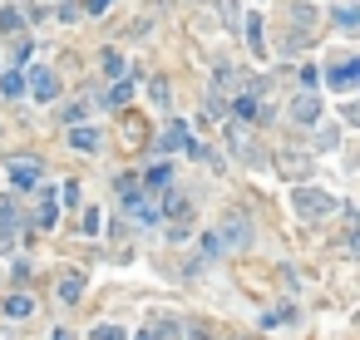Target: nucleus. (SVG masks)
Returning <instances> with one entry per match:
<instances>
[{
  "instance_id": "1",
  "label": "nucleus",
  "mask_w": 360,
  "mask_h": 340,
  "mask_svg": "<svg viewBox=\"0 0 360 340\" xmlns=\"http://www.w3.org/2000/svg\"><path fill=\"white\" fill-rule=\"evenodd\" d=\"M218 242H222V252H242V247L252 242V227H247V217H242V212H227V217H222Z\"/></svg>"
},
{
  "instance_id": "2",
  "label": "nucleus",
  "mask_w": 360,
  "mask_h": 340,
  "mask_svg": "<svg viewBox=\"0 0 360 340\" xmlns=\"http://www.w3.org/2000/svg\"><path fill=\"white\" fill-rule=\"evenodd\" d=\"M291 207H296L301 217H326V212H331V197L316 193V188H296V193H291Z\"/></svg>"
},
{
  "instance_id": "3",
  "label": "nucleus",
  "mask_w": 360,
  "mask_h": 340,
  "mask_svg": "<svg viewBox=\"0 0 360 340\" xmlns=\"http://www.w3.org/2000/svg\"><path fill=\"white\" fill-rule=\"evenodd\" d=\"M6 173H10V183H15V188H35L44 168H40L35 158H10V168H6Z\"/></svg>"
},
{
  "instance_id": "4",
  "label": "nucleus",
  "mask_w": 360,
  "mask_h": 340,
  "mask_svg": "<svg viewBox=\"0 0 360 340\" xmlns=\"http://www.w3.org/2000/svg\"><path fill=\"white\" fill-rule=\"evenodd\" d=\"M55 94H60V79L49 74V70H35V74H30V99L49 104V99H55Z\"/></svg>"
},
{
  "instance_id": "5",
  "label": "nucleus",
  "mask_w": 360,
  "mask_h": 340,
  "mask_svg": "<svg viewBox=\"0 0 360 340\" xmlns=\"http://www.w3.org/2000/svg\"><path fill=\"white\" fill-rule=\"evenodd\" d=\"M291 113H296L301 124H316V119H321V94H301V99L291 104Z\"/></svg>"
},
{
  "instance_id": "6",
  "label": "nucleus",
  "mask_w": 360,
  "mask_h": 340,
  "mask_svg": "<svg viewBox=\"0 0 360 340\" xmlns=\"http://www.w3.org/2000/svg\"><path fill=\"white\" fill-rule=\"evenodd\" d=\"M129 217H133V222H153V217H158V207H153L148 197H138V193H129Z\"/></svg>"
},
{
  "instance_id": "7",
  "label": "nucleus",
  "mask_w": 360,
  "mask_h": 340,
  "mask_svg": "<svg viewBox=\"0 0 360 340\" xmlns=\"http://www.w3.org/2000/svg\"><path fill=\"white\" fill-rule=\"evenodd\" d=\"M355 79H360V60H345L341 70H331V84H336V89H350Z\"/></svg>"
},
{
  "instance_id": "8",
  "label": "nucleus",
  "mask_w": 360,
  "mask_h": 340,
  "mask_svg": "<svg viewBox=\"0 0 360 340\" xmlns=\"http://www.w3.org/2000/svg\"><path fill=\"white\" fill-rule=\"evenodd\" d=\"M168 183H173V168H168V163H153V168H148V188H153V193H168Z\"/></svg>"
},
{
  "instance_id": "9",
  "label": "nucleus",
  "mask_w": 360,
  "mask_h": 340,
  "mask_svg": "<svg viewBox=\"0 0 360 340\" xmlns=\"http://www.w3.org/2000/svg\"><path fill=\"white\" fill-rule=\"evenodd\" d=\"M10 242H15V207L6 202V207H0V247L10 252Z\"/></svg>"
},
{
  "instance_id": "10",
  "label": "nucleus",
  "mask_w": 360,
  "mask_h": 340,
  "mask_svg": "<svg viewBox=\"0 0 360 340\" xmlns=\"http://www.w3.org/2000/svg\"><path fill=\"white\" fill-rule=\"evenodd\" d=\"M168 217L178 222V227H173V237H183V222L193 217V202H188V197H173V202H168Z\"/></svg>"
},
{
  "instance_id": "11",
  "label": "nucleus",
  "mask_w": 360,
  "mask_h": 340,
  "mask_svg": "<svg viewBox=\"0 0 360 340\" xmlns=\"http://www.w3.org/2000/svg\"><path fill=\"white\" fill-rule=\"evenodd\" d=\"M183 143H188V124H168L158 138V148H183Z\"/></svg>"
},
{
  "instance_id": "12",
  "label": "nucleus",
  "mask_w": 360,
  "mask_h": 340,
  "mask_svg": "<svg viewBox=\"0 0 360 340\" xmlns=\"http://www.w3.org/2000/svg\"><path fill=\"white\" fill-rule=\"evenodd\" d=\"M69 143H74V148H84V153H94V148H99V133H94V129H74V133H69Z\"/></svg>"
},
{
  "instance_id": "13",
  "label": "nucleus",
  "mask_w": 360,
  "mask_h": 340,
  "mask_svg": "<svg viewBox=\"0 0 360 340\" xmlns=\"http://www.w3.org/2000/svg\"><path fill=\"white\" fill-rule=\"evenodd\" d=\"M247 44H252V54H262V20L256 15H247Z\"/></svg>"
},
{
  "instance_id": "14",
  "label": "nucleus",
  "mask_w": 360,
  "mask_h": 340,
  "mask_svg": "<svg viewBox=\"0 0 360 340\" xmlns=\"http://www.w3.org/2000/svg\"><path fill=\"white\" fill-rule=\"evenodd\" d=\"M35 222H40V227H55V197H49V193H44V202H40Z\"/></svg>"
},
{
  "instance_id": "15",
  "label": "nucleus",
  "mask_w": 360,
  "mask_h": 340,
  "mask_svg": "<svg viewBox=\"0 0 360 340\" xmlns=\"http://www.w3.org/2000/svg\"><path fill=\"white\" fill-rule=\"evenodd\" d=\"M79 291H84L79 276H65V281H60V296H65V301H79Z\"/></svg>"
},
{
  "instance_id": "16",
  "label": "nucleus",
  "mask_w": 360,
  "mask_h": 340,
  "mask_svg": "<svg viewBox=\"0 0 360 340\" xmlns=\"http://www.w3.org/2000/svg\"><path fill=\"white\" fill-rule=\"evenodd\" d=\"M20 89H25V79H20V74H0V94H6V99H15Z\"/></svg>"
},
{
  "instance_id": "17",
  "label": "nucleus",
  "mask_w": 360,
  "mask_h": 340,
  "mask_svg": "<svg viewBox=\"0 0 360 340\" xmlns=\"http://www.w3.org/2000/svg\"><path fill=\"white\" fill-rule=\"evenodd\" d=\"M281 168H286V178H301V173H306V158H296V153H281Z\"/></svg>"
},
{
  "instance_id": "18",
  "label": "nucleus",
  "mask_w": 360,
  "mask_h": 340,
  "mask_svg": "<svg viewBox=\"0 0 360 340\" xmlns=\"http://www.w3.org/2000/svg\"><path fill=\"white\" fill-rule=\"evenodd\" d=\"M197 252L208 257V261H213V257H222V242H218V232H208V237H202V242H197Z\"/></svg>"
},
{
  "instance_id": "19",
  "label": "nucleus",
  "mask_w": 360,
  "mask_h": 340,
  "mask_svg": "<svg viewBox=\"0 0 360 340\" xmlns=\"http://www.w3.org/2000/svg\"><path fill=\"white\" fill-rule=\"evenodd\" d=\"M129 94H133V84H129V79H119V84H114V89H109V94H104V99H109V104H124V99H129Z\"/></svg>"
},
{
  "instance_id": "20",
  "label": "nucleus",
  "mask_w": 360,
  "mask_h": 340,
  "mask_svg": "<svg viewBox=\"0 0 360 340\" xmlns=\"http://www.w3.org/2000/svg\"><path fill=\"white\" fill-rule=\"evenodd\" d=\"M6 316H30V296H10L6 301Z\"/></svg>"
},
{
  "instance_id": "21",
  "label": "nucleus",
  "mask_w": 360,
  "mask_h": 340,
  "mask_svg": "<svg viewBox=\"0 0 360 340\" xmlns=\"http://www.w3.org/2000/svg\"><path fill=\"white\" fill-rule=\"evenodd\" d=\"M168 99H173V94H168V84H163V79H153V104L168 108Z\"/></svg>"
},
{
  "instance_id": "22",
  "label": "nucleus",
  "mask_w": 360,
  "mask_h": 340,
  "mask_svg": "<svg viewBox=\"0 0 360 340\" xmlns=\"http://www.w3.org/2000/svg\"><path fill=\"white\" fill-rule=\"evenodd\" d=\"M0 30H20V10H0Z\"/></svg>"
},
{
  "instance_id": "23",
  "label": "nucleus",
  "mask_w": 360,
  "mask_h": 340,
  "mask_svg": "<svg viewBox=\"0 0 360 340\" xmlns=\"http://www.w3.org/2000/svg\"><path fill=\"white\" fill-rule=\"evenodd\" d=\"M94 340H124V330H119V325H99Z\"/></svg>"
},
{
  "instance_id": "24",
  "label": "nucleus",
  "mask_w": 360,
  "mask_h": 340,
  "mask_svg": "<svg viewBox=\"0 0 360 340\" xmlns=\"http://www.w3.org/2000/svg\"><path fill=\"white\" fill-rule=\"evenodd\" d=\"M336 25H341V30H355V10H350V6H345V10H336Z\"/></svg>"
},
{
  "instance_id": "25",
  "label": "nucleus",
  "mask_w": 360,
  "mask_h": 340,
  "mask_svg": "<svg viewBox=\"0 0 360 340\" xmlns=\"http://www.w3.org/2000/svg\"><path fill=\"white\" fill-rule=\"evenodd\" d=\"M104 70H109V74H124V60H119V54H114V49L104 54Z\"/></svg>"
},
{
  "instance_id": "26",
  "label": "nucleus",
  "mask_w": 360,
  "mask_h": 340,
  "mask_svg": "<svg viewBox=\"0 0 360 340\" xmlns=\"http://www.w3.org/2000/svg\"><path fill=\"white\" fill-rule=\"evenodd\" d=\"M109 10V0H89V15H104Z\"/></svg>"
}]
</instances>
